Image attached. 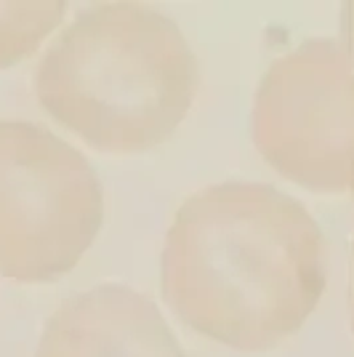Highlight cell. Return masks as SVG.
<instances>
[{"label":"cell","instance_id":"obj_7","mask_svg":"<svg viewBox=\"0 0 354 357\" xmlns=\"http://www.w3.org/2000/svg\"><path fill=\"white\" fill-rule=\"evenodd\" d=\"M352 331H354V264H352Z\"/></svg>","mask_w":354,"mask_h":357},{"label":"cell","instance_id":"obj_2","mask_svg":"<svg viewBox=\"0 0 354 357\" xmlns=\"http://www.w3.org/2000/svg\"><path fill=\"white\" fill-rule=\"evenodd\" d=\"M197 86L190 40L147 3L86 8L35 70L40 107L107 155H139L168 142L190 115Z\"/></svg>","mask_w":354,"mask_h":357},{"label":"cell","instance_id":"obj_5","mask_svg":"<svg viewBox=\"0 0 354 357\" xmlns=\"http://www.w3.org/2000/svg\"><path fill=\"white\" fill-rule=\"evenodd\" d=\"M35 357H187L160 307L128 285L75 294L45 320Z\"/></svg>","mask_w":354,"mask_h":357},{"label":"cell","instance_id":"obj_4","mask_svg":"<svg viewBox=\"0 0 354 357\" xmlns=\"http://www.w3.org/2000/svg\"><path fill=\"white\" fill-rule=\"evenodd\" d=\"M251 134L269 168L295 187L354 200V54L311 38L275 59L253 96Z\"/></svg>","mask_w":354,"mask_h":357},{"label":"cell","instance_id":"obj_3","mask_svg":"<svg viewBox=\"0 0 354 357\" xmlns=\"http://www.w3.org/2000/svg\"><path fill=\"white\" fill-rule=\"evenodd\" d=\"M104 224V190L70 142L32 120H0V278L72 272Z\"/></svg>","mask_w":354,"mask_h":357},{"label":"cell","instance_id":"obj_1","mask_svg":"<svg viewBox=\"0 0 354 357\" xmlns=\"http://www.w3.org/2000/svg\"><path fill=\"white\" fill-rule=\"evenodd\" d=\"M325 283L317 219L261 181L210 184L187 197L160 253L165 307L197 336L237 352H269L293 339Z\"/></svg>","mask_w":354,"mask_h":357},{"label":"cell","instance_id":"obj_6","mask_svg":"<svg viewBox=\"0 0 354 357\" xmlns=\"http://www.w3.org/2000/svg\"><path fill=\"white\" fill-rule=\"evenodd\" d=\"M70 8L61 0H6L0 3V70L14 67L35 54L59 27Z\"/></svg>","mask_w":354,"mask_h":357}]
</instances>
